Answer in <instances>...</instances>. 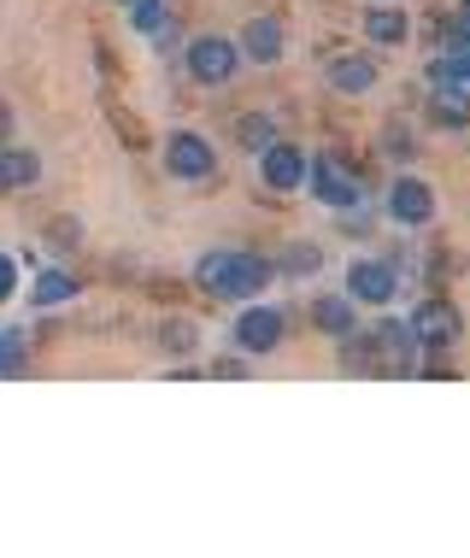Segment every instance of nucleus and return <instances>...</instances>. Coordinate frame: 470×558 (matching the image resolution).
I'll return each mask as SVG.
<instances>
[{
  "instance_id": "obj_16",
  "label": "nucleus",
  "mask_w": 470,
  "mask_h": 558,
  "mask_svg": "<svg viewBox=\"0 0 470 558\" xmlns=\"http://www.w3.org/2000/svg\"><path fill=\"white\" fill-rule=\"evenodd\" d=\"M365 36L376 41V48H400V41L412 36V24H406L400 7H371L365 12Z\"/></svg>"
},
{
  "instance_id": "obj_23",
  "label": "nucleus",
  "mask_w": 470,
  "mask_h": 558,
  "mask_svg": "<svg viewBox=\"0 0 470 558\" xmlns=\"http://www.w3.org/2000/svg\"><path fill=\"white\" fill-rule=\"evenodd\" d=\"M19 289H24V282H19V259H12V253H0V306H7Z\"/></svg>"
},
{
  "instance_id": "obj_17",
  "label": "nucleus",
  "mask_w": 470,
  "mask_h": 558,
  "mask_svg": "<svg viewBox=\"0 0 470 558\" xmlns=\"http://www.w3.org/2000/svg\"><path fill=\"white\" fill-rule=\"evenodd\" d=\"M270 142H277V124H270L265 112H248V118H236V147H241V154H265Z\"/></svg>"
},
{
  "instance_id": "obj_3",
  "label": "nucleus",
  "mask_w": 470,
  "mask_h": 558,
  "mask_svg": "<svg viewBox=\"0 0 470 558\" xmlns=\"http://www.w3.org/2000/svg\"><path fill=\"white\" fill-rule=\"evenodd\" d=\"M183 65H189L194 83L224 88V83H236V71H241V48L230 36H194L183 48Z\"/></svg>"
},
{
  "instance_id": "obj_12",
  "label": "nucleus",
  "mask_w": 470,
  "mask_h": 558,
  "mask_svg": "<svg viewBox=\"0 0 470 558\" xmlns=\"http://www.w3.org/2000/svg\"><path fill=\"white\" fill-rule=\"evenodd\" d=\"M312 324H317V336H329V341H353L359 336V312H353L347 294H317L312 300Z\"/></svg>"
},
{
  "instance_id": "obj_2",
  "label": "nucleus",
  "mask_w": 470,
  "mask_h": 558,
  "mask_svg": "<svg viewBox=\"0 0 470 558\" xmlns=\"http://www.w3.org/2000/svg\"><path fill=\"white\" fill-rule=\"evenodd\" d=\"M282 336H288V312L248 300V306L236 312L230 347H236V353H248V359H260V353H270V347H282Z\"/></svg>"
},
{
  "instance_id": "obj_18",
  "label": "nucleus",
  "mask_w": 470,
  "mask_h": 558,
  "mask_svg": "<svg viewBox=\"0 0 470 558\" xmlns=\"http://www.w3.org/2000/svg\"><path fill=\"white\" fill-rule=\"evenodd\" d=\"M317 265H324V247H312V241H294L270 259V270H282V277H312Z\"/></svg>"
},
{
  "instance_id": "obj_19",
  "label": "nucleus",
  "mask_w": 470,
  "mask_h": 558,
  "mask_svg": "<svg viewBox=\"0 0 470 558\" xmlns=\"http://www.w3.org/2000/svg\"><path fill=\"white\" fill-rule=\"evenodd\" d=\"M29 365V353H24V329H0V383H19Z\"/></svg>"
},
{
  "instance_id": "obj_1",
  "label": "nucleus",
  "mask_w": 470,
  "mask_h": 558,
  "mask_svg": "<svg viewBox=\"0 0 470 558\" xmlns=\"http://www.w3.org/2000/svg\"><path fill=\"white\" fill-rule=\"evenodd\" d=\"M270 259L265 253H253V247H212V253H201L194 259V282L212 294V300H260L265 289H270Z\"/></svg>"
},
{
  "instance_id": "obj_20",
  "label": "nucleus",
  "mask_w": 470,
  "mask_h": 558,
  "mask_svg": "<svg viewBox=\"0 0 470 558\" xmlns=\"http://www.w3.org/2000/svg\"><path fill=\"white\" fill-rule=\"evenodd\" d=\"M130 24H135V36L154 41L159 29L171 24V12H165V0H130Z\"/></svg>"
},
{
  "instance_id": "obj_4",
  "label": "nucleus",
  "mask_w": 470,
  "mask_h": 558,
  "mask_svg": "<svg viewBox=\"0 0 470 558\" xmlns=\"http://www.w3.org/2000/svg\"><path fill=\"white\" fill-rule=\"evenodd\" d=\"M406 329H412V347H423V353H442V347H453L465 336V312L453 306V300H418L412 318H406Z\"/></svg>"
},
{
  "instance_id": "obj_14",
  "label": "nucleus",
  "mask_w": 470,
  "mask_h": 558,
  "mask_svg": "<svg viewBox=\"0 0 470 558\" xmlns=\"http://www.w3.org/2000/svg\"><path fill=\"white\" fill-rule=\"evenodd\" d=\"M65 300H77V277H71V270H48L41 265L36 270V282H29V306H65Z\"/></svg>"
},
{
  "instance_id": "obj_25",
  "label": "nucleus",
  "mask_w": 470,
  "mask_h": 558,
  "mask_svg": "<svg viewBox=\"0 0 470 558\" xmlns=\"http://www.w3.org/2000/svg\"><path fill=\"white\" fill-rule=\"evenodd\" d=\"M118 7H130V0H118Z\"/></svg>"
},
{
  "instance_id": "obj_13",
  "label": "nucleus",
  "mask_w": 470,
  "mask_h": 558,
  "mask_svg": "<svg viewBox=\"0 0 470 558\" xmlns=\"http://www.w3.org/2000/svg\"><path fill=\"white\" fill-rule=\"evenodd\" d=\"M41 154L36 147H0V194H19V189H36L41 183Z\"/></svg>"
},
{
  "instance_id": "obj_21",
  "label": "nucleus",
  "mask_w": 470,
  "mask_h": 558,
  "mask_svg": "<svg viewBox=\"0 0 470 558\" xmlns=\"http://www.w3.org/2000/svg\"><path fill=\"white\" fill-rule=\"evenodd\" d=\"M159 347L165 353H194V347H201V329H194L189 318H165L159 324Z\"/></svg>"
},
{
  "instance_id": "obj_7",
  "label": "nucleus",
  "mask_w": 470,
  "mask_h": 558,
  "mask_svg": "<svg viewBox=\"0 0 470 558\" xmlns=\"http://www.w3.org/2000/svg\"><path fill=\"white\" fill-rule=\"evenodd\" d=\"M341 282H347V300H353V306H388V300L400 294V270L388 259H353Z\"/></svg>"
},
{
  "instance_id": "obj_9",
  "label": "nucleus",
  "mask_w": 470,
  "mask_h": 558,
  "mask_svg": "<svg viewBox=\"0 0 470 558\" xmlns=\"http://www.w3.org/2000/svg\"><path fill=\"white\" fill-rule=\"evenodd\" d=\"M435 189L423 183V177H400V183L388 189V218L400 223V230H423V223L435 218Z\"/></svg>"
},
{
  "instance_id": "obj_8",
  "label": "nucleus",
  "mask_w": 470,
  "mask_h": 558,
  "mask_svg": "<svg viewBox=\"0 0 470 558\" xmlns=\"http://www.w3.org/2000/svg\"><path fill=\"white\" fill-rule=\"evenodd\" d=\"M260 183L270 194H294L300 183H306V147H294V142H270L265 154H260Z\"/></svg>"
},
{
  "instance_id": "obj_15",
  "label": "nucleus",
  "mask_w": 470,
  "mask_h": 558,
  "mask_svg": "<svg viewBox=\"0 0 470 558\" xmlns=\"http://www.w3.org/2000/svg\"><path fill=\"white\" fill-rule=\"evenodd\" d=\"M430 118H435V124H447V130L470 124V88H465V83H435Z\"/></svg>"
},
{
  "instance_id": "obj_5",
  "label": "nucleus",
  "mask_w": 470,
  "mask_h": 558,
  "mask_svg": "<svg viewBox=\"0 0 470 558\" xmlns=\"http://www.w3.org/2000/svg\"><path fill=\"white\" fill-rule=\"evenodd\" d=\"M165 171H171L177 183H206V177L218 171V154H212V142L201 130H171L165 135Z\"/></svg>"
},
{
  "instance_id": "obj_22",
  "label": "nucleus",
  "mask_w": 470,
  "mask_h": 558,
  "mask_svg": "<svg viewBox=\"0 0 470 558\" xmlns=\"http://www.w3.org/2000/svg\"><path fill=\"white\" fill-rule=\"evenodd\" d=\"M383 154L388 159H412L418 147H412V124H400V118H394V124H383Z\"/></svg>"
},
{
  "instance_id": "obj_6",
  "label": "nucleus",
  "mask_w": 470,
  "mask_h": 558,
  "mask_svg": "<svg viewBox=\"0 0 470 558\" xmlns=\"http://www.w3.org/2000/svg\"><path fill=\"white\" fill-rule=\"evenodd\" d=\"M306 189H312L317 206H329V213H353L359 194H365V189L353 183V171H347L341 159H329V154L324 159H306Z\"/></svg>"
},
{
  "instance_id": "obj_24",
  "label": "nucleus",
  "mask_w": 470,
  "mask_h": 558,
  "mask_svg": "<svg viewBox=\"0 0 470 558\" xmlns=\"http://www.w3.org/2000/svg\"><path fill=\"white\" fill-rule=\"evenodd\" d=\"M7 135H12V107H0V147H7Z\"/></svg>"
},
{
  "instance_id": "obj_10",
  "label": "nucleus",
  "mask_w": 470,
  "mask_h": 558,
  "mask_svg": "<svg viewBox=\"0 0 470 558\" xmlns=\"http://www.w3.org/2000/svg\"><path fill=\"white\" fill-rule=\"evenodd\" d=\"M236 48H241V59H253V65H277L282 48H288V29H282V19H248Z\"/></svg>"
},
{
  "instance_id": "obj_11",
  "label": "nucleus",
  "mask_w": 470,
  "mask_h": 558,
  "mask_svg": "<svg viewBox=\"0 0 470 558\" xmlns=\"http://www.w3.org/2000/svg\"><path fill=\"white\" fill-rule=\"evenodd\" d=\"M324 83L336 95H371L376 88V53H341L324 65Z\"/></svg>"
}]
</instances>
